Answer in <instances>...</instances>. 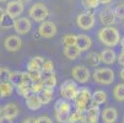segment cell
<instances>
[{"mask_svg":"<svg viewBox=\"0 0 124 123\" xmlns=\"http://www.w3.org/2000/svg\"><path fill=\"white\" fill-rule=\"evenodd\" d=\"M97 36H98L100 42L103 46L108 47V48L116 47L119 43V41H120L119 31L116 27H113V26H104V27H102L98 31Z\"/></svg>","mask_w":124,"mask_h":123,"instance_id":"cell-1","label":"cell"},{"mask_svg":"<svg viewBox=\"0 0 124 123\" xmlns=\"http://www.w3.org/2000/svg\"><path fill=\"white\" fill-rule=\"evenodd\" d=\"M71 113V105L66 100H58L54 106V116L57 122L59 123H66L69 121V116Z\"/></svg>","mask_w":124,"mask_h":123,"instance_id":"cell-2","label":"cell"},{"mask_svg":"<svg viewBox=\"0 0 124 123\" xmlns=\"http://www.w3.org/2000/svg\"><path fill=\"white\" fill-rule=\"evenodd\" d=\"M91 91L86 89V87H82V89H79L78 90V94L74 98V102H75V108L80 112H85L87 110V107L90 106L91 103Z\"/></svg>","mask_w":124,"mask_h":123,"instance_id":"cell-3","label":"cell"},{"mask_svg":"<svg viewBox=\"0 0 124 123\" xmlns=\"http://www.w3.org/2000/svg\"><path fill=\"white\" fill-rule=\"evenodd\" d=\"M28 15H30V19L36 21V22H42L46 21L49 16V10L48 8L42 4V3H36L33 4L30 10H28Z\"/></svg>","mask_w":124,"mask_h":123,"instance_id":"cell-4","label":"cell"},{"mask_svg":"<svg viewBox=\"0 0 124 123\" xmlns=\"http://www.w3.org/2000/svg\"><path fill=\"white\" fill-rule=\"evenodd\" d=\"M93 79L100 85H109L114 81V72L111 68L96 69L93 73Z\"/></svg>","mask_w":124,"mask_h":123,"instance_id":"cell-5","label":"cell"},{"mask_svg":"<svg viewBox=\"0 0 124 123\" xmlns=\"http://www.w3.org/2000/svg\"><path fill=\"white\" fill-rule=\"evenodd\" d=\"M78 90L79 89L74 80H66L60 85V96L63 97V100L66 101L74 100L78 94Z\"/></svg>","mask_w":124,"mask_h":123,"instance_id":"cell-6","label":"cell"},{"mask_svg":"<svg viewBox=\"0 0 124 123\" xmlns=\"http://www.w3.org/2000/svg\"><path fill=\"white\" fill-rule=\"evenodd\" d=\"M76 24L79 26V28L87 31V30H91L96 21H95V15L90 11H86V12H81L78 17H76Z\"/></svg>","mask_w":124,"mask_h":123,"instance_id":"cell-7","label":"cell"},{"mask_svg":"<svg viewBox=\"0 0 124 123\" xmlns=\"http://www.w3.org/2000/svg\"><path fill=\"white\" fill-rule=\"evenodd\" d=\"M71 76H73L75 82L85 84V82H87L88 80H90L91 73H90V70L84 65H75L71 70Z\"/></svg>","mask_w":124,"mask_h":123,"instance_id":"cell-8","label":"cell"},{"mask_svg":"<svg viewBox=\"0 0 124 123\" xmlns=\"http://www.w3.org/2000/svg\"><path fill=\"white\" fill-rule=\"evenodd\" d=\"M98 17H100L101 24L104 25V26H112L117 21V17H116V14H114V9L111 8V6H106L104 9H102L100 11V14H98Z\"/></svg>","mask_w":124,"mask_h":123,"instance_id":"cell-9","label":"cell"},{"mask_svg":"<svg viewBox=\"0 0 124 123\" xmlns=\"http://www.w3.org/2000/svg\"><path fill=\"white\" fill-rule=\"evenodd\" d=\"M32 27V22L28 17H17L16 20H14L12 28L17 34H26L30 32Z\"/></svg>","mask_w":124,"mask_h":123,"instance_id":"cell-10","label":"cell"},{"mask_svg":"<svg viewBox=\"0 0 124 123\" xmlns=\"http://www.w3.org/2000/svg\"><path fill=\"white\" fill-rule=\"evenodd\" d=\"M57 33V26L52 21H42L38 27V34L42 38H52Z\"/></svg>","mask_w":124,"mask_h":123,"instance_id":"cell-11","label":"cell"},{"mask_svg":"<svg viewBox=\"0 0 124 123\" xmlns=\"http://www.w3.org/2000/svg\"><path fill=\"white\" fill-rule=\"evenodd\" d=\"M5 12L8 16H10L11 19H17L22 12H23V4L17 1V0H11L8 3Z\"/></svg>","mask_w":124,"mask_h":123,"instance_id":"cell-12","label":"cell"},{"mask_svg":"<svg viewBox=\"0 0 124 123\" xmlns=\"http://www.w3.org/2000/svg\"><path fill=\"white\" fill-rule=\"evenodd\" d=\"M4 47L9 52H17L22 47V40L17 34H10L4 41Z\"/></svg>","mask_w":124,"mask_h":123,"instance_id":"cell-13","label":"cell"},{"mask_svg":"<svg viewBox=\"0 0 124 123\" xmlns=\"http://www.w3.org/2000/svg\"><path fill=\"white\" fill-rule=\"evenodd\" d=\"M100 106L98 105H95V103H90V106L87 107L86 110V119H87V123H98V119H100Z\"/></svg>","mask_w":124,"mask_h":123,"instance_id":"cell-14","label":"cell"},{"mask_svg":"<svg viewBox=\"0 0 124 123\" xmlns=\"http://www.w3.org/2000/svg\"><path fill=\"white\" fill-rule=\"evenodd\" d=\"M92 46V41L91 38L87 36L85 33H80V34H76V43H75V47L80 50V52H86L91 48Z\"/></svg>","mask_w":124,"mask_h":123,"instance_id":"cell-15","label":"cell"},{"mask_svg":"<svg viewBox=\"0 0 124 123\" xmlns=\"http://www.w3.org/2000/svg\"><path fill=\"white\" fill-rule=\"evenodd\" d=\"M103 123H116L118 119V111L114 107H107L101 113Z\"/></svg>","mask_w":124,"mask_h":123,"instance_id":"cell-16","label":"cell"},{"mask_svg":"<svg viewBox=\"0 0 124 123\" xmlns=\"http://www.w3.org/2000/svg\"><path fill=\"white\" fill-rule=\"evenodd\" d=\"M100 59H101V63H104V64H107V65H111L116 62L117 59V54H116V52L113 49H103L101 53H100Z\"/></svg>","mask_w":124,"mask_h":123,"instance_id":"cell-17","label":"cell"},{"mask_svg":"<svg viewBox=\"0 0 124 123\" xmlns=\"http://www.w3.org/2000/svg\"><path fill=\"white\" fill-rule=\"evenodd\" d=\"M3 116L8 117V118H16L19 116V107H17L16 103H12V102H9L6 103L5 106H3Z\"/></svg>","mask_w":124,"mask_h":123,"instance_id":"cell-18","label":"cell"},{"mask_svg":"<svg viewBox=\"0 0 124 123\" xmlns=\"http://www.w3.org/2000/svg\"><path fill=\"white\" fill-rule=\"evenodd\" d=\"M43 62H44V58L41 57V56H37V57L31 58L30 62L27 63V72L31 73V72H37V70H42Z\"/></svg>","mask_w":124,"mask_h":123,"instance_id":"cell-19","label":"cell"},{"mask_svg":"<svg viewBox=\"0 0 124 123\" xmlns=\"http://www.w3.org/2000/svg\"><path fill=\"white\" fill-rule=\"evenodd\" d=\"M26 106L27 108H30L31 111H37L42 107V102L38 97L37 94H32L28 97H26Z\"/></svg>","mask_w":124,"mask_h":123,"instance_id":"cell-20","label":"cell"},{"mask_svg":"<svg viewBox=\"0 0 124 123\" xmlns=\"http://www.w3.org/2000/svg\"><path fill=\"white\" fill-rule=\"evenodd\" d=\"M64 56L70 59V60H76L80 56H81V52L75 47V46H71V47H64Z\"/></svg>","mask_w":124,"mask_h":123,"instance_id":"cell-21","label":"cell"},{"mask_svg":"<svg viewBox=\"0 0 124 123\" xmlns=\"http://www.w3.org/2000/svg\"><path fill=\"white\" fill-rule=\"evenodd\" d=\"M14 92V86L10 81H0V95L1 97H9Z\"/></svg>","mask_w":124,"mask_h":123,"instance_id":"cell-22","label":"cell"},{"mask_svg":"<svg viewBox=\"0 0 124 123\" xmlns=\"http://www.w3.org/2000/svg\"><path fill=\"white\" fill-rule=\"evenodd\" d=\"M106 101H107V94H106L103 90H97L92 94L91 96V102L95 105H103Z\"/></svg>","mask_w":124,"mask_h":123,"instance_id":"cell-23","label":"cell"},{"mask_svg":"<svg viewBox=\"0 0 124 123\" xmlns=\"http://www.w3.org/2000/svg\"><path fill=\"white\" fill-rule=\"evenodd\" d=\"M38 97H39L42 105L49 103L53 98V89H47V87H44V89L38 94Z\"/></svg>","mask_w":124,"mask_h":123,"instance_id":"cell-24","label":"cell"},{"mask_svg":"<svg viewBox=\"0 0 124 123\" xmlns=\"http://www.w3.org/2000/svg\"><path fill=\"white\" fill-rule=\"evenodd\" d=\"M9 81L12 84V86L19 87L22 85V72H10Z\"/></svg>","mask_w":124,"mask_h":123,"instance_id":"cell-25","label":"cell"},{"mask_svg":"<svg viewBox=\"0 0 124 123\" xmlns=\"http://www.w3.org/2000/svg\"><path fill=\"white\" fill-rule=\"evenodd\" d=\"M43 84H44V87L47 89H54L57 86V76L54 73L52 74H48L44 79H43Z\"/></svg>","mask_w":124,"mask_h":123,"instance_id":"cell-26","label":"cell"},{"mask_svg":"<svg viewBox=\"0 0 124 123\" xmlns=\"http://www.w3.org/2000/svg\"><path fill=\"white\" fill-rule=\"evenodd\" d=\"M86 60L90 66H98V64L101 63V59H100V54L96 53V52H91L86 56Z\"/></svg>","mask_w":124,"mask_h":123,"instance_id":"cell-27","label":"cell"},{"mask_svg":"<svg viewBox=\"0 0 124 123\" xmlns=\"http://www.w3.org/2000/svg\"><path fill=\"white\" fill-rule=\"evenodd\" d=\"M62 43L64 47H71V46H75L76 43V34H73V33H68L62 38Z\"/></svg>","mask_w":124,"mask_h":123,"instance_id":"cell-28","label":"cell"},{"mask_svg":"<svg viewBox=\"0 0 124 123\" xmlns=\"http://www.w3.org/2000/svg\"><path fill=\"white\" fill-rule=\"evenodd\" d=\"M113 96L117 101H124V84H118L113 89Z\"/></svg>","mask_w":124,"mask_h":123,"instance_id":"cell-29","label":"cell"},{"mask_svg":"<svg viewBox=\"0 0 124 123\" xmlns=\"http://www.w3.org/2000/svg\"><path fill=\"white\" fill-rule=\"evenodd\" d=\"M17 92H19L22 97H25V98L33 94V91L31 89V85H21V86H19L17 87Z\"/></svg>","mask_w":124,"mask_h":123,"instance_id":"cell-30","label":"cell"},{"mask_svg":"<svg viewBox=\"0 0 124 123\" xmlns=\"http://www.w3.org/2000/svg\"><path fill=\"white\" fill-rule=\"evenodd\" d=\"M42 73H46V74H52L54 73V63L52 60H44L43 62V65H42Z\"/></svg>","mask_w":124,"mask_h":123,"instance_id":"cell-31","label":"cell"},{"mask_svg":"<svg viewBox=\"0 0 124 123\" xmlns=\"http://www.w3.org/2000/svg\"><path fill=\"white\" fill-rule=\"evenodd\" d=\"M31 89L33 91V94H39L43 89H44V84H43V79L42 80H38V81H33L31 84Z\"/></svg>","mask_w":124,"mask_h":123,"instance_id":"cell-32","label":"cell"},{"mask_svg":"<svg viewBox=\"0 0 124 123\" xmlns=\"http://www.w3.org/2000/svg\"><path fill=\"white\" fill-rule=\"evenodd\" d=\"M81 3L84 8H86L87 10H91V9H96L100 5V0H82Z\"/></svg>","mask_w":124,"mask_h":123,"instance_id":"cell-33","label":"cell"},{"mask_svg":"<svg viewBox=\"0 0 124 123\" xmlns=\"http://www.w3.org/2000/svg\"><path fill=\"white\" fill-rule=\"evenodd\" d=\"M114 14L116 17L119 20H124V4H118L114 8Z\"/></svg>","mask_w":124,"mask_h":123,"instance_id":"cell-34","label":"cell"},{"mask_svg":"<svg viewBox=\"0 0 124 123\" xmlns=\"http://www.w3.org/2000/svg\"><path fill=\"white\" fill-rule=\"evenodd\" d=\"M0 25H1L3 28H10V27H12V25H14V19H11L10 16L5 15L4 19H3V21L0 22Z\"/></svg>","mask_w":124,"mask_h":123,"instance_id":"cell-35","label":"cell"},{"mask_svg":"<svg viewBox=\"0 0 124 123\" xmlns=\"http://www.w3.org/2000/svg\"><path fill=\"white\" fill-rule=\"evenodd\" d=\"M84 113L82 112H80V111H78V110H75L73 113H70V116H69V123H76L78 122V119L82 116Z\"/></svg>","mask_w":124,"mask_h":123,"instance_id":"cell-36","label":"cell"},{"mask_svg":"<svg viewBox=\"0 0 124 123\" xmlns=\"http://www.w3.org/2000/svg\"><path fill=\"white\" fill-rule=\"evenodd\" d=\"M30 76H31L32 82H33V81H38V80H42V79H43V73H42V70L31 72V73H30Z\"/></svg>","mask_w":124,"mask_h":123,"instance_id":"cell-37","label":"cell"},{"mask_svg":"<svg viewBox=\"0 0 124 123\" xmlns=\"http://www.w3.org/2000/svg\"><path fill=\"white\" fill-rule=\"evenodd\" d=\"M31 84H32V80H31L30 73L28 72H23L22 73V85H31Z\"/></svg>","mask_w":124,"mask_h":123,"instance_id":"cell-38","label":"cell"},{"mask_svg":"<svg viewBox=\"0 0 124 123\" xmlns=\"http://www.w3.org/2000/svg\"><path fill=\"white\" fill-rule=\"evenodd\" d=\"M36 123H53V121L47 116H41V117L36 118Z\"/></svg>","mask_w":124,"mask_h":123,"instance_id":"cell-39","label":"cell"},{"mask_svg":"<svg viewBox=\"0 0 124 123\" xmlns=\"http://www.w3.org/2000/svg\"><path fill=\"white\" fill-rule=\"evenodd\" d=\"M0 123H12V119L8 118L5 116H1V117H0Z\"/></svg>","mask_w":124,"mask_h":123,"instance_id":"cell-40","label":"cell"},{"mask_svg":"<svg viewBox=\"0 0 124 123\" xmlns=\"http://www.w3.org/2000/svg\"><path fill=\"white\" fill-rule=\"evenodd\" d=\"M117 59H118V63L120 65H124V53H122V52H120V54H119V57Z\"/></svg>","mask_w":124,"mask_h":123,"instance_id":"cell-41","label":"cell"},{"mask_svg":"<svg viewBox=\"0 0 124 123\" xmlns=\"http://www.w3.org/2000/svg\"><path fill=\"white\" fill-rule=\"evenodd\" d=\"M22 123H36V118H34V117H28Z\"/></svg>","mask_w":124,"mask_h":123,"instance_id":"cell-42","label":"cell"},{"mask_svg":"<svg viewBox=\"0 0 124 123\" xmlns=\"http://www.w3.org/2000/svg\"><path fill=\"white\" fill-rule=\"evenodd\" d=\"M6 15V12H5V9H3V8H0V22L3 21V19H4V16Z\"/></svg>","mask_w":124,"mask_h":123,"instance_id":"cell-43","label":"cell"},{"mask_svg":"<svg viewBox=\"0 0 124 123\" xmlns=\"http://www.w3.org/2000/svg\"><path fill=\"white\" fill-rule=\"evenodd\" d=\"M76 123H87V119H86L85 115H82V116L78 119V122H76Z\"/></svg>","mask_w":124,"mask_h":123,"instance_id":"cell-44","label":"cell"},{"mask_svg":"<svg viewBox=\"0 0 124 123\" xmlns=\"http://www.w3.org/2000/svg\"><path fill=\"white\" fill-rule=\"evenodd\" d=\"M112 0H100V4H104V5H108Z\"/></svg>","mask_w":124,"mask_h":123,"instance_id":"cell-45","label":"cell"},{"mask_svg":"<svg viewBox=\"0 0 124 123\" xmlns=\"http://www.w3.org/2000/svg\"><path fill=\"white\" fill-rule=\"evenodd\" d=\"M119 76H120V79L124 81V66H123V69H120V73H119Z\"/></svg>","mask_w":124,"mask_h":123,"instance_id":"cell-46","label":"cell"},{"mask_svg":"<svg viewBox=\"0 0 124 123\" xmlns=\"http://www.w3.org/2000/svg\"><path fill=\"white\" fill-rule=\"evenodd\" d=\"M119 43H120V46H122V48H124V37H123V38H120V41H119Z\"/></svg>","mask_w":124,"mask_h":123,"instance_id":"cell-47","label":"cell"},{"mask_svg":"<svg viewBox=\"0 0 124 123\" xmlns=\"http://www.w3.org/2000/svg\"><path fill=\"white\" fill-rule=\"evenodd\" d=\"M17 1H20V3H22V4L25 5L26 3H28V1H30V0H17Z\"/></svg>","mask_w":124,"mask_h":123,"instance_id":"cell-48","label":"cell"},{"mask_svg":"<svg viewBox=\"0 0 124 123\" xmlns=\"http://www.w3.org/2000/svg\"><path fill=\"white\" fill-rule=\"evenodd\" d=\"M1 116H3V106L0 105V117H1Z\"/></svg>","mask_w":124,"mask_h":123,"instance_id":"cell-49","label":"cell"},{"mask_svg":"<svg viewBox=\"0 0 124 123\" xmlns=\"http://www.w3.org/2000/svg\"><path fill=\"white\" fill-rule=\"evenodd\" d=\"M1 74H3V66H0V78H1Z\"/></svg>","mask_w":124,"mask_h":123,"instance_id":"cell-50","label":"cell"},{"mask_svg":"<svg viewBox=\"0 0 124 123\" xmlns=\"http://www.w3.org/2000/svg\"><path fill=\"white\" fill-rule=\"evenodd\" d=\"M0 1H1V3H5V1H8V0H0Z\"/></svg>","mask_w":124,"mask_h":123,"instance_id":"cell-51","label":"cell"},{"mask_svg":"<svg viewBox=\"0 0 124 123\" xmlns=\"http://www.w3.org/2000/svg\"><path fill=\"white\" fill-rule=\"evenodd\" d=\"M123 123H124V118H123Z\"/></svg>","mask_w":124,"mask_h":123,"instance_id":"cell-52","label":"cell"},{"mask_svg":"<svg viewBox=\"0 0 124 123\" xmlns=\"http://www.w3.org/2000/svg\"><path fill=\"white\" fill-rule=\"evenodd\" d=\"M0 98H1V95H0Z\"/></svg>","mask_w":124,"mask_h":123,"instance_id":"cell-53","label":"cell"}]
</instances>
